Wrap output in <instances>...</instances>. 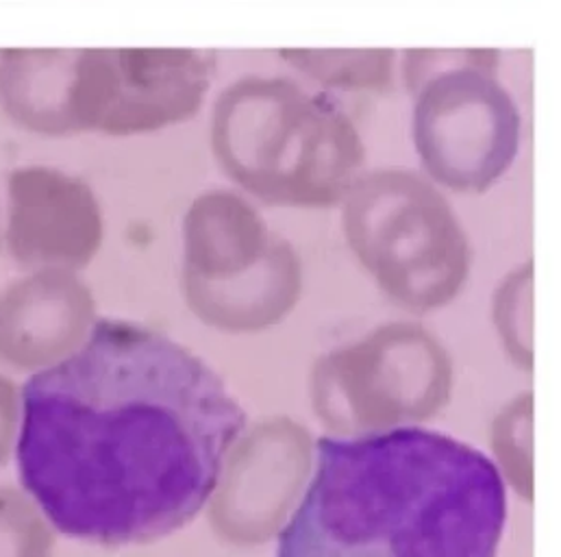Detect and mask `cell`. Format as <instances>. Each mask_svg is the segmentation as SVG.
Masks as SVG:
<instances>
[{"instance_id": "6da1fadb", "label": "cell", "mask_w": 561, "mask_h": 557, "mask_svg": "<svg viewBox=\"0 0 561 557\" xmlns=\"http://www.w3.org/2000/svg\"><path fill=\"white\" fill-rule=\"evenodd\" d=\"M18 473L64 536L121 547L190 523L247 417L220 377L170 338L101 320L20 395Z\"/></svg>"}, {"instance_id": "7a4b0ae2", "label": "cell", "mask_w": 561, "mask_h": 557, "mask_svg": "<svg viewBox=\"0 0 561 557\" xmlns=\"http://www.w3.org/2000/svg\"><path fill=\"white\" fill-rule=\"evenodd\" d=\"M505 519L499 468L450 435L322 437L275 557H496Z\"/></svg>"}, {"instance_id": "8992f818", "label": "cell", "mask_w": 561, "mask_h": 557, "mask_svg": "<svg viewBox=\"0 0 561 557\" xmlns=\"http://www.w3.org/2000/svg\"><path fill=\"white\" fill-rule=\"evenodd\" d=\"M103 236L92 187L55 166H18L0 185V247L24 264L88 260Z\"/></svg>"}, {"instance_id": "ba28073f", "label": "cell", "mask_w": 561, "mask_h": 557, "mask_svg": "<svg viewBox=\"0 0 561 557\" xmlns=\"http://www.w3.org/2000/svg\"><path fill=\"white\" fill-rule=\"evenodd\" d=\"M280 59L322 88L340 92H386L394 83L392 48H283Z\"/></svg>"}, {"instance_id": "3957f363", "label": "cell", "mask_w": 561, "mask_h": 557, "mask_svg": "<svg viewBox=\"0 0 561 557\" xmlns=\"http://www.w3.org/2000/svg\"><path fill=\"white\" fill-rule=\"evenodd\" d=\"M218 166L251 194L277 205L340 201L366 159L353 121L327 96L285 77H242L211 110Z\"/></svg>"}, {"instance_id": "9c48e42d", "label": "cell", "mask_w": 561, "mask_h": 557, "mask_svg": "<svg viewBox=\"0 0 561 557\" xmlns=\"http://www.w3.org/2000/svg\"><path fill=\"white\" fill-rule=\"evenodd\" d=\"M35 510L11 490H0V557H46L48 543Z\"/></svg>"}, {"instance_id": "5b68a950", "label": "cell", "mask_w": 561, "mask_h": 557, "mask_svg": "<svg viewBox=\"0 0 561 557\" xmlns=\"http://www.w3.org/2000/svg\"><path fill=\"white\" fill-rule=\"evenodd\" d=\"M216 53L196 48H77L70 90L75 136L134 138L198 116Z\"/></svg>"}, {"instance_id": "30bf717a", "label": "cell", "mask_w": 561, "mask_h": 557, "mask_svg": "<svg viewBox=\"0 0 561 557\" xmlns=\"http://www.w3.org/2000/svg\"><path fill=\"white\" fill-rule=\"evenodd\" d=\"M13 395L7 382L0 379V462L7 455V446L13 433Z\"/></svg>"}, {"instance_id": "277c9868", "label": "cell", "mask_w": 561, "mask_h": 557, "mask_svg": "<svg viewBox=\"0 0 561 557\" xmlns=\"http://www.w3.org/2000/svg\"><path fill=\"white\" fill-rule=\"evenodd\" d=\"M499 64L494 48L403 53L414 148L428 177L453 192H485L518 157L523 114Z\"/></svg>"}, {"instance_id": "52a82bcc", "label": "cell", "mask_w": 561, "mask_h": 557, "mask_svg": "<svg viewBox=\"0 0 561 557\" xmlns=\"http://www.w3.org/2000/svg\"><path fill=\"white\" fill-rule=\"evenodd\" d=\"M77 48L0 50V112L33 136L72 138L70 86Z\"/></svg>"}]
</instances>
